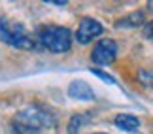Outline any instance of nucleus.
Segmentation results:
<instances>
[{"label":"nucleus","mask_w":153,"mask_h":134,"mask_svg":"<svg viewBox=\"0 0 153 134\" xmlns=\"http://www.w3.org/2000/svg\"><path fill=\"white\" fill-rule=\"evenodd\" d=\"M51 123L53 117L49 112L38 106H27L11 121V134H40Z\"/></svg>","instance_id":"nucleus-1"},{"label":"nucleus","mask_w":153,"mask_h":134,"mask_svg":"<svg viewBox=\"0 0 153 134\" xmlns=\"http://www.w3.org/2000/svg\"><path fill=\"white\" fill-rule=\"evenodd\" d=\"M0 42L8 44L11 47H17V49H32L36 45L34 38L25 28V25L10 21L6 17H0Z\"/></svg>","instance_id":"nucleus-2"},{"label":"nucleus","mask_w":153,"mask_h":134,"mask_svg":"<svg viewBox=\"0 0 153 134\" xmlns=\"http://www.w3.org/2000/svg\"><path fill=\"white\" fill-rule=\"evenodd\" d=\"M38 40L51 53H64L72 45V32L64 27H44L38 34Z\"/></svg>","instance_id":"nucleus-3"},{"label":"nucleus","mask_w":153,"mask_h":134,"mask_svg":"<svg viewBox=\"0 0 153 134\" xmlns=\"http://www.w3.org/2000/svg\"><path fill=\"white\" fill-rule=\"evenodd\" d=\"M117 57V44L111 38H102L91 51V61L98 66H110Z\"/></svg>","instance_id":"nucleus-4"},{"label":"nucleus","mask_w":153,"mask_h":134,"mask_svg":"<svg viewBox=\"0 0 153 134\" xmlns=\"http://www.w3.org/2000/svg\"><path fill=\"white\" fill-rule=\"evenodd\" d=\"M102 32H104V27L100 25V23L91 19V17H87V19H83L79 23L78 30H76V40H78L79 44H89L95 38L100 36Z\"/></svg>","instance_id":"nucleus-5"},{"label":"nucleus","mask_w":153,"mask_h":134,"mask_svg":"<svg viewBox=\"0 0 153 134\" xmlns=\"http://www.w3.org/2000/svg\"><path fill=\"white\" fill-rule=\"evenodd\" d=\"M68 95L72 98H76V100H83V102L95 100V91H93V87L87 83V81H81V79H76L68 85Z\"/></svg>","instance_id":"nucleus-6"},{"label":"nucleus","mask_w":153,"mask_h":134,"mask_svg":"<svg viewBox=\"0 0 153 134\" xmlns=\"http://www.w3.org/2000/svg\"><path fill=\"white\" fill-rule=\"evenodd\" d=\"M114 123H115L117 129L127 130V132H136L140 129V119L134 117V115H131V113H119V115H115Z\"/></svg>","instance_id":"nucleus-7"},{"label":"nucleus","mask_w":153,"mask_h":134,"mask_svg":"<svg viewBox=\"0 0 153 134\" xmlns=\"http://www.w3.org/2000/svg\"><path fill=\"white\" fill-rule=\"evenodd\" d=\"M87 121V115H74L72 119H70V125H68V132L70 134H78L79 129L85 125Z\"/></svg>","instance_id":"nucleus-8"},{"label":"nucleus","mask_w":153,"mask_h":134,"mask_svg":"<svg viewBox=\"0 0 153 134\" xmlns=\"http://www.w3.org/2000/svg\"><path fill=\"white\" fill-rule=\"evenodd\" d=\"M138 81L148 89H153V72L151 70H140L138 72Z\"/></svg>","instance_id":"nucleus-9"},{"label":"nucleus","mask_w":153,"mask_h":134,"mask_svg":"<svg viewBox=\"0 0 153 134\" xmlns=\"http://www.w3.org/2000/svg\"><path fill=\"white\" fill-rule=\"evenodd\" d=\"M144 21V13H142V11H136V13H132V15H128L127 17V19H123V21H119V23H117V25H119V27H123V25H140V23H142Z\"/></svg>","instance_id":"nucleus-10"},{"label":"nucleus","mask_w":153,"mask_h":134,"mask_svg":"<svg viewBox=\"0 0 153 134\" xmlns=\"http://www.w3.org/2000/svg\"><path fill=\"white\" fill-rule=\"evenodd\" d=\"M91 72H93V74H95V76H98V78H100V79H104V81H106V83H110V85H115V79H114V78H111V76H108V74H104V72H102V70H98V68H93V70H91Z\"/></svg>","instance_id":"nucleus-11"},{"label":"nucleus","mask_w":153,"mask_h":134,"mask_svg":"<svg viewBox=\"0 0 153 134\" xmlns=\"http://www.w3.org/2000/svg\"><path fill=\"white\" fill-rule=\"evenodd\" d=\"M144 32H146V36H148L151 42H153V21H149L148 25H146V28H144Z\"/></svg>","instance_id":"nucleus-12"}]
</instances>
